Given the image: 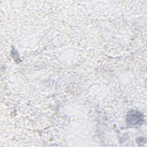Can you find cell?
Segmentation results:
<instances>
[{
    "label": "cell",
    "instance_id": "6da1fadb",
    "mask_svg": "<svg viewBox=\"0 0 147 147\" xmlns=\"http://www.w3.org/2000/svg\"><path fill=\"white\" fill-rule=\"evenodd\" d=\"M142 121V116L137 111H131L127 115V121L129 125H137L141 123Z\"/></svg>",
    "mask_w": 147,
    "mask_h": 147
}]
</instances>
